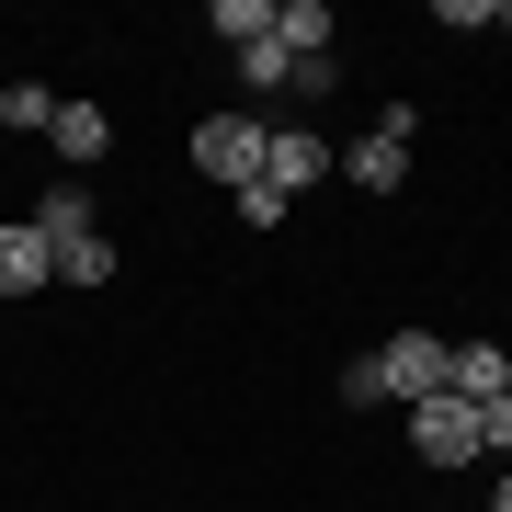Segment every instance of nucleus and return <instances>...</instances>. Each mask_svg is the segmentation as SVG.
<instances>
[{
	"label": "nucleus",
	"instance_id": "4468645a",
	"mask_svg": "<svg viewBox=\"0 0 512 512\" xmlns=\"http://www.w3.org/2000/svg\"><path fill=\"white\" fill-rule=\"evenodd\" d=\"M285 92H296V103H330V92H342V57H296Z\"/></svg>",
	"mask_w": 512,
	"mask_h": 512
},
{
	"label": "nucleus",
	"instance_id": "6ab92c4d",
	"mask_svg": "<svg viewBox=\"0 0 512 512\" xmlns=\"http://www.w3.org/2000/svg\"><path fill=\"white\" fill-rule=\"evenodd\" d=\"M490 512H512V478H501V490H490Z\"/></svg>",
	"mask_w": 512,
	"mask_h": 512
},
{
	"label": "nucleus",
	"instance_id": "7ed1b4c3",
	"mask_svg": "<svg viewBox=\"0 0 512 512\" xmlns=\"http://www.w3.org/2000/svg\"><path fill=\"white\" fill-rule=\"evenodd\" d=\"M410 456H421V467H478V456H490V444H478V399H456V387L421 399V410H410Z\"/></svg>",
	"mask_w": 512,
	"mask_h": 512
},
{
	"label": "nucleus",
	"instance_id": "f3484780",
	"mask_svg": "<svg viewBox=\"0 0 512 512\" xmlns=\"http://www.w3.org/2000/svg\"><path fill=\"white\" fill-rule=\"evenodd\" d=\"M342 399H353V410H376V399H387V376H376V353H353V365H342Z\"/></svg>",
	"mask_w": 512,
	"mask_h": 512
},
{
	"label": "nucleus",
	"instance_id": "6e6552de",
	"mask_svg": "<svg viewBox=\"0 0 512 512\" xmlns=\"http://www.w3.org/2000/svg\"><path fill=\"white\" fill-rule=\"evenodd\" d=\"M35 239H46V251L92 239V183H46V194H35Z\"/></svg>",
	"mask_w": 512,
	"mask_h": 512
},
{
	"label": "nucleus",
	"instance_id": "a211bd4d",
	"mask_svg": "<svg viewBox=\"0 0 512 512\" xmlns=\"http://www.w3.org/2000/svg\"><path fill=\"white\" fill-rule=\"evenodd\" d=\"M478 444H490V456H512V387H501V399H478Z\"/></svg>",
	"mask_w": 512,
	"mask_h": 512
},
{
	"label": "nucleus",
	"instance_id": "9b49d317",
	"mask_svg": "<svg viewBox=\"0 0 512 512\" xmlns=\"http://www.w3.org/2000/svg\"><path fill=\"white\" fill-rule=\"evenodd\" d=\"M0 126H12V137H46L57 126V92H46V80H12V92H0Z\"/></svg>",
	"mask_w": 512,
	"mask_h": 512
},
{
	"label": "nucleus",
	"instance_id": "dca6fc26",
	"mask_svg": "<svg viewBox=\"0 0 512 512\" xmlns=\"http://www.w3.org/2000/svg\"><path fill=\"white\" fill-rule=\"evenodd\" d=\"M228 205H239V228H274V217H296V205H285V194H274V183H239V194H228Z\"/></svg>",
	"mask_w": 512,
	"mask_h": 512
},
{
	"label": "nucleus",
	"instance_id": "f03ea898",
	"mask_svg": "<svg viewBox=\"0 0 512 512\" xmlns=\"http://www.w3.org/2000/svg\"><path fill=\"white\" fill-rule=\"evenodd\" d=\"M376 376H387V399H444V376H456V342H433V330H387L376 342Z\"/></svg>",
	"mask_w": 512,
	"mask_h": 512
},
{
	"label": "nucleus",
	"instance_id": "9d476101",
	"mask_svg": "<svg viewBox=\"0 0 512 512\" xmlns=\"http://www.w3.org/2000/svg\"><path fill=\"white\" fill-rule=\"evenodd\" d=\"M274 46L285 57H330V0H285V12H274Z\"/></svg>",
	"mask_w": 512,
	"mask_h": 512
},
{
	"label": "nucleus",
	"instance_id": "f257e3e1",
	"mask_svg": "<svg viewBox=\"0 0 512 512\" xmlns=\"http://www.w3.org/2000/svg\"><path fill=\"white\" fill-rule=\"evenodd\" d=\"M262 137H274V114H205V126H194V171H205V183H262Z\"/></svg>",
	"mask_w": 512,
	"mask_h": 512
},
{
	"label": "nucleus",
	"instance_id": "ddd939ff",
	"mask_svg": "<svg viewBox=\"0 0 512 512\" xmlns=\"http://www.w3.org/2000/svg\"><path fill=\"white\" fill-rule=\"evenodd\" d=\"M217 35L228 46H262V35H274V0H217Z\"/></svg>",
	"mask_w": 512,
	"mask_h": 512
},
{
	"label": "nucleus",
	"instance_id": "0eeeda50",
	"mask_svg": "<svg viewBox=\"0 0 512 512\" xmlns=\"http://www.w3.org/2000/svg\"><path fill=\"white\" fill-rule=\"evenodd\" d=\"M46 137H57V160H69V183H80V171H92L103 148H114V126H103V103H57V126H46Z\"/></svg>",
	"mask_w": 512,
	"mask_h": 512
},
{
	"label": "nucleus",
	"instance_id": "2eb2a0df",
	"mask_svg": "<svg viewBox=\"0 0 512 512\" xmlns=\"http://www.w3.org/2000/svg\"><path fill=\"white\" fill-rule=\"evenodd\" d=\"M285 69H296V57H285L274 35H262V46H239V80H251V92H285Z\"/></svg>",
	"mask_w": 512,
	"mask_h": 512
},
{
	"label": "nucleus",
	"instance_id": "1a4fd4ad",
	"mask_svg": "<svg viewBox=\"0 0 512 512\" xmlns=\"http://www.w3.org/2000/svg\"><path fill=\"white\" fill-rule=\"evenodd\" d=\"M444 387H456V399H501V387H512V353L501 342H456V376H444Z\"/></svg>",
	"mask_w": 512,
	"mask_h": 512
},
{
	"label": "nucleus",
	"instance_id": "423d86ee",
	"mask_svg": "<svg viewBox=\"0 0 512 512\" xmlns=\"http://www.w3.org/2000/svg\"><path fill=\"white\" fill-rule=\"evenodd\" d=\"M342 183H353V194H399V183H410V148H399V137H353V148H342Z\"/></svg>",
	"mask_w": 512,
	"mask_h": 512
},
{
	"label": "nucleus",
	"instance_id": "f8f14e48",
	"mask_svg": "<svg viewBox=\"0 0 512 512\" xmlns=\"http://www.w3.org/2000/svg\"><path fill=\"white\" fill-rule=\"evenodd\" d=\"M57 285H114V239H103V228L69 239V251H57Z\"/></svg>",
	"mask_w": 512,
	"mask_h": 512
},
{
	"label": "nucleus",
	"instance_id": "20e7f679",
	"mask_svg": "<svg viewBox=\"0 0 512 512\" xmlns=\"http://www.w3.org/2000/svg\"><path fill=\"white\" fill-rule=\"evenodd\" d=\"M330 171H342V148H330L319 126H274V137H262V183H274L285 205L308 194V183H330Z\"/></svg>",
	"mask_w": 512,
	"mask_h": 512
},
{
	"label": "nucleus",
	"instance_id": "aec40b11",
	"mask_svg": "<svg viewBox=\"0 0 512 512\" xmlns=\"http://www.w3.org/2000/svg\"><path fill=\"white\" fill-rule=\"evenodd\" d=\"M490 23H501V35H512V0H501V12H490Z\"/></svg>",
	"mask_w": 512,
	"mask_h": 512
},
{
	"label": "nucleus",
	"instance_id": "39448f33",
	"mask_svg": "<svg viewBox=\"0 0 512 512\" xmlns=\"http://www.w3.org/2000/svg\"><path fill=\"white\" fill-rule=\"evenodd\" d=\"M57 285V251L35 239V217H0V296H35Z\"/></svg>",
	"mask_w": 512,
	"mask_h": 512
}]
</instances>
